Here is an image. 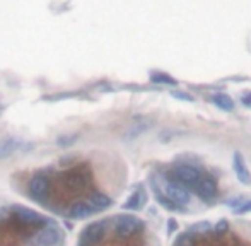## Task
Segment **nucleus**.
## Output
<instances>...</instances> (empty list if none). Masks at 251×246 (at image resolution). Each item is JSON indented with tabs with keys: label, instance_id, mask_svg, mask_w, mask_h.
Returning <instances> with one entry per match:
<instances>
[{
	"label": "nucleus",
	"instance_id": "2",
	"mask_svg": "<svg viewBox=\"0 0 251 246\" xmlns=\"http://www.w3.org/2000/svg\"><path fill=\"white\" fill-rule=\"evenodd\" d=\"M144 223L135 216H118L111 219V231L120 240H130L144 234Z\"/></svg>",
	"mask_w": 251,
	"mask_h": 246
},
{
	"label": "nucleus",
	"instance_id": "5",
	"mask_svg": "<svg viewBox=\"0 0 251 246\" xmlns=\"http://www.w3.org/2000/svg\"><path fill=\"white\" fill-rule=\"evenodd\" d=\"M217 190H219L217 188V179H215L212 175H208V173H205V175L202 176L200 181L193 186L191 192H193L195 195L202 200V202L214 203L215 199H217Z\"/></svg>",
	"mask_w": 251,
	"mask_h": 246
},
{
	"label": "nucleus",
	"instance_id": "10",
	"mask_svg": "<svg viewBox=\"0 0 251 246\" xmlns=\"http://www.w3.org/2000/svg\"><path fill=\"white\" fill-rule=\"evenodd\" d=\"M19 147H21V140H17L16 137H5L3 140H0V159L9 157Z\"/></svg>",
	"mask_w": 251,
	"mask_h": 246
},
{
	"label": "nucleus",
	"instance_id": "3",
	"mask_svg": "<svg viewBox=\"0 0 251 246\" xmlns=\"http://www.w3.org/2000/svg\"><path fill=\"white\" fill-rule=\"evenodd\" d=\"M159 186H161L162 193L167 197V199L171 200V202L174 203V205L178 207H183V205H188V203L191 202V192L186 188V186H183L180 181H176V179H173L171 176H164V178L161 179V181H158Z\"/></svg>",
	"mask_w": 251,
	"mask_h": 246
},
{
	"label": "nucleus",
	"instance_id": "12",
	"mask_svg": "<svg viewBox=\"0 0 251 246\" xmlns=\"http://www.w3.org/2000/svg\"><path fill=\"white\" fill-rule=\"evenodd\" d=\"M151 82H154V84H162V86H176L178 84L176 79L171 77L169 74H164V72H152Z\"/></svg>",
	"mask_w": 251,
	"mask_h": 246
},
{
	"label": "nucleus",
	"instance_id": "15",
	"mask_svg": "<svg viewBox=\"0 0 251 246\" xmlns=\"http://www.w3.org/2000/svg\"><path fill=\"white\" fill-rule=\"evenodd\" d=\"M171 96H173V98H176V99H183V101H188V103H193V101H195L193 96H190V94H188V92L173 91V92H171Z\"/></svg>",
	"mask_w": 251,
	"mask_h": 246
},
{
	"label": "nucleus",
	"instance_id": "9",
	"mask_svg": "<svg viewBox=\"0 0 251 246\" xmlns=\"http://www.w3.org/2000/svg\"><path fill=\"white\" fill-rule=\"evenodd\" d=\"M145 202H147V193H145L144 186H138V188L130 195V199L121 205V209L123 210H140L142 207L145 205Z\"/></svg>",
	"mask_w": 251,
	"mask_h": 246
},
{
	"label": "nucleus",
	"instance_id": "19",
	"mask_svg": "<svg viewBox=\"0 0 251 246\" xmlns=\"http://www.w3.org/2000/svg\"><path fill=\"white\" fill-rule=\"evenodd\" d=\"M0 113H2V108H0Z\"/></svg>",
	"mask_w": 251,
	"mask_h": 246
},
{
	"label": "nucleus",
	"instance_id": "11",
	"mask_svg": "<svg viewBox=\"0 0 251 246\" xmlns=\"http://www.w3.org/2000/svg\"><path fill=\"white\" fill-rule=\"evenodd\" d=\"M212 101L219 110H224V112H232V108H234V101L231 99V96L222 94V92L212 96Z\"/></svg>",
	"mask_w": 251,
	"mask_h": 246
},
{
	"label": "nucleus",
	"instance_id": "18",
	"mask_svg": "<svg viewBox=\"0 0 251 246\" xmlns=\"http://www.w3.org/2000/svg\"><path fill=\"white\" fill-rule=\"evenodd\" d=\"M176 229V223H174L173 219L169 221V227H167V233H173V231Z\"/></svg>",
	"mask_w": 251,
	"mask_h": 246
},
{
	"label": "nucleus",
	"instance_id": "8",
	"mask_svg": "<svg viewBox=\"0 0 251 246\" xmlns=\"http://www.w3.org/2000/svg\"><path fill=\"white\" fill-rule=\"evenodd\" d=\"M86 202L92 207L94 214L103 212V210L110 209V207L113 205V200H111V197H108L106 193H103V192H97V190H94V192L87 197Z\"/></svg>",
	"mask_w": 251,
	"mask_h": 246
},
{
	"label": "nucleus",
	"instance_id": "1",
	"mask_svg": "<svg viewBox=\"0 0 251 246\" xmlns=\"http://www.w3.org/2000/svg\"><path fill=\"white\" fill-rule=\"evenodd\" d=\"M51 173H53V169L50 168L41 169V171L34 173L27 181V195L43 207L48 205V197H50L51 188Z\"/></svg>",
	"mask_w": 251,
	"mask_h": 246
},
{
	"label": "nucleus",
	"instance_id": "13",
	"mask_svg": "<svg viewBox=\"0 0 251 246\" xmlns=\"http://www.w3.org/2000/svg\"><path fill=\"white\" fill-rule=\"evenodd\" d=\"M79 138V135H62V137H58V140H57V144L60 145V147H68V145H72L75 140Z\"/></svg>",
	"mask_w": 251,
	"mask_h": 246
},
{
	"label": "nucleus",
	"instance_id": "17",
	"mask_svg": "<svg viewBox=\"0 0 251 246\" xmlns=\"http://www.w3.org/2000/svg\"><path fill=\"white\" fill-rule=\"evenodd\" d=\"M241 103L245 106H251V92H246V94H243Z\"/></svg>",
	"mask_w": 251,
	"mask_h": 246
},
{
	"label": "nucleus",
	"instance_id": "14",
	"mask_svg": "<svg viewBox=\"0 0 251 246\" xmlns=\"http://www.w3.org/2000/svg\"><path fill=\"white\" fill-rule=\"evenodd\" d=\"M215 233H219V234H226V233H229V223L226 219H222V221H219L217 224H215Z\"/></svg>",
	"mask_w": 251,
	"mask_h": 246
},
{
	"label": "nucleus",
	"instance_id": "4",
	"mask_svg": "<svg viewBox=\"0 0 251 246\" xmlns=\"http://www.w3.org/2000/svg\"><path fill=\"white\" fill-rule=\"evenodd\" d=\"M205 175V171H202L198 166L193 164H174L171 168V171L167 173V176H171L173 179L180 181L183 186H186L188 190H193V186L202 179V176Z\"/></svg>",
	"mask_w": 251,
	"mask_h": 246
},
{
	"label": "nucleus",
	"instance_id": "16",
	"mask_svg": "<svg viewBox=\"0 0 251 246\" xmlns=\"http://www.w3.org/2000/svg\"><path fill=\"white\" fill-rule=\"evenodd\" d=\"M234 212L238 214V216H243V214L251 212V200H248V202H243L238 209H234Z\"/></svg>",
	"mask_w": 251,
	"mask_h": 246
},
{
	"label": "nucleus",
	"instance_id": "7",
	"mask_svg": "<svg viewBox=\"0 0 251 246\" xmlns=\"http://www.w3.org/2000/svg\"><path fill=\"white\" fill-rule=\"evenodd\" d=\"M232 169H234V173H236V178H238L243 185H251V173H250L248 166H246L245 157H243V154L239 151H236L234 156H232Z\"/></svg>",
	"mask_w": 251,
	"mask_h": 246
},
{
	"label": "nucleus",
	"instance_id": "6",
	"mask_svg": "<svg viewBox=\"0 0 251 246\" xmlns=\"http://www.w3.org/2000/svg\"><path fill=\"white\" fill-rule=\"evenodd\" d=\"M60 240H62V233L57 229L55 224H51V226L45 227L43 231H40V233L34 236L33 245L34 246H57L60 243Z\"/></svg>",
	"mask_w": 251,
	"mask_h": 246
}]
</instances>
